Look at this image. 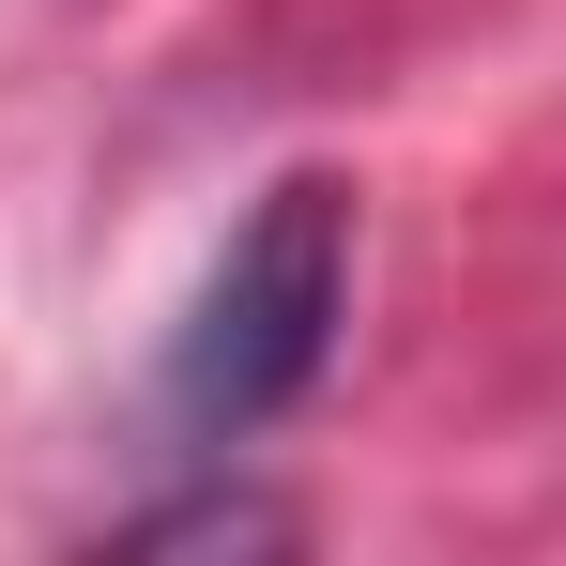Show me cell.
<instances>
[{
  "label": "cell",
  "instance_id": "obj_1",
  "mask_svg": "<svg viewBox=\"0 0 566 566\" xmlns=\"http://www.w3.org/2000/svg\"><path fill=\"white\" fill-rule=\"evenodd\" d=\"M337 322H353V185L291 169V185H261V214L214 245L199 306L169 322V368H154L169 429H185V444H245V429H276L291 398L322 382Z\"/></svg>",
  "mask_w": 566,
  "mask_h": 566
}]
</instances>
